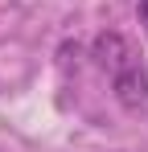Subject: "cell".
<instances>
[{
  "label": "cell",
  "mask_w": 148,
  "mask_h": 152,
  "mask_svg": "<svg viewBox=\"0 0 148 152\" xmlns=\"http://www.w3.org/2000/svg\"><path fill=\"white\" fill-rule=\"evenodd\" d=\"M111 86H115L119 107H127V111H140L148 103V70L140 62H132V66H123L119 74H111Z\"/></svg>",
  "instance_id": "7a4b0ae2"
},
{
  "label": "cell",
  "mask_w": 148,
  "mask_h": 152,
  "mask_svg": "<svg viewBox=\"0 0 148 152\" xmlns=\"http://www.w3.org/2000/svg\"><path fill=\"white\" fill-rule=\"evenodd\" d=\"M91 58H95V62L103 66V70H107V74H119L123 66L140 62V58H136V45H132L123 33H115V29L99 33L95 41H91Z\"/></svg>",
  "instance_id": "6da1fadb"
},
{
  "label": "cell",
  "mask_w": 148,
  "mask_h": 152,
  "mask_svg": "<svg viewBox=\"0 0 148 152\" xmlns=\"http://www.w3.org/2000/svg\"><path fill=\"white\" fill-rule=\"evenodd\" d=\"M140 17H144V21H148V0H144V4H140Z\"/></svg>",
  "instance_id": "3957f363"
}]
</instances>
